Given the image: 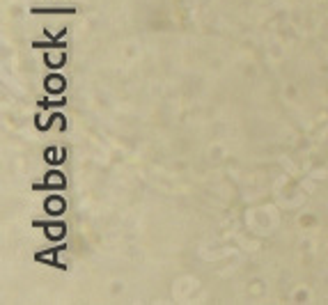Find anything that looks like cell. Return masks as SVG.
Returning a JSON list of instances; mask_svg holds the SVG:
<instances>
[{"label":"cell","mask_w":328,"mask_h":305,"mask_svg":"<svg viewBox=\"0 0 328 305\" xmlns=\"http://www.w3.org/2000/svg\"><path fill=\"white\" fill-rule=\"evenodd\" d=\"M46 64H49V67L64 64V53H49V55H46Z\"/></svg>","instance_id":"4"},{"label":"cell","mask_w":328,"mask_h":305,"mask_svg":"<svg viewBox=\"0 0 328 305\" xmlns=\"http://www.w3.org/2000/svg\"><path fill=\"white\" fill-rule=\"evenodd\" d=\"M46 232H49L51 239H62L64 236V225H49L46 227Z\"/></svg>","instance_id":"5"},{"label":"cell","mask_w":328,"mask_h":305,"mask_svg":"<svg viewBox=\"0 0 328 305\" xmlns=\"http://www.w3.org/2000/svg\"><path fill=\"white\" fill-rule=\"evenodd\" d=\"M44 182H46V188H64V186H67L64 175H62V172H55V170L46 175Z\"/></svg>","instance_id":"3"},{"label":"cell","mask_w":328,"mask_h":305,"mask_svg":"<svg viewBox=\"0 0 328 305\" xmlns=\"http://www.w3.org/2000/svg\"><path fill=\"white\" fill-rule=\"evenodd\" d=\"M46 92H51V94H60V92H64V78L62 76H49V78H46Z\"/></svg>","instance_id":"2"},{"label":"cell","mask_w":328,"mask_h":305,"mask_svg":"<svg viewBox=\"0 0 328 305\" xmlns=\"http://www.w3.org/2000/svg\"><path fill=\"white\" fill-rule=\"evenodd\" d=\"M46 211L49 213H53V216H58V213H62L64 209H67V202H64V198H60V195H51V198H46Z\"/></svg>","instance_id":"1"}]
</instances>
